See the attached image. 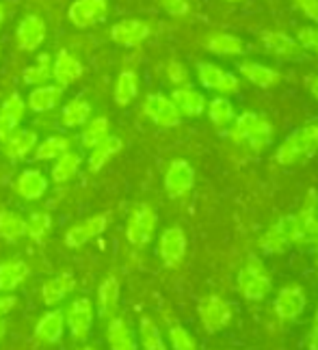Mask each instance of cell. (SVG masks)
Segmentation results:
<instances>
[{"instance_id":"1","label":"cell","mask_w":318,"mask_h":350,"mask_svg":"<svg viewBox=\"0 0 318 350\" xmlns=\"http://www.w3.org/2000/svg\"><path fill=\"white\" fill-rule=\"evenodd\" d=\"M316 150H318V121L303 126L290 134V137L277 147L275 160L282 167H293L297 163L312 158Z\"/></svg>"},{"instance_id":"2","label":"cell","mask_w":318,"mask_h":350,"mask_svg":"<svg viewBox=\"0 0 318 350\" xmlns=\"http://www.w3.org/2000/svg\"><path fill=\"white\" fill-rule=\"evenodd\" d=\"M238 288L247 301H264L273 288V279L258 255H249L238 273Z\"/></svg>"},{"instance_id":"3","label":"cell","mask_w":318,"mask_h":350,"mask_svg":"<svg viewBox=\"0 0 318 350\" xmlns=\"http://www.w3.org/2000/svg\"><path fill=\"white\" fill-rule=\"evenodd\" d=\"M232 137L241 143H247L251 150H264L273 141V124L269 119H264L258 113H243L236 119V126L232 130Z\"/></svg>"},{"instance_id":"4","label":"cell","mask_w":318,"mask_h":350,"mask_svg":"<svg viewBox=\"0 0 318 350\" xmlns=\"http://www.w3.org/2000/svg\"><path fill=\"white\" fill-rule=\"evenodd\" d=\"M113 221V212H98L91 214V217L74 223L72 227H68L63 234V245L68 249H83L85 245H89L91 240L102 236L109 225Z\"/></svg>"},{"instance_id":"5","label":"cell","mask_w":318,"mask_h":350,"mask_svg":"<svg viewBox=\"0 0 318 350\" xmlns=\"http://www.w3.org/2000/svg\"><path fill=\"white\" fill-rule=\"evenodd\" d=\"M158 225V214L150 204H139L132 208L126 223V240L132 247L143 249L150 245Z\"/></svg>"},{"instance_id":"6","label":"cell","mask_w":318,"mask_h":350,"mask_svg":"<svg viewBox=\"0 0 318 350\" xmlns=\"http://www.w3.org/2000/svg\"><path fill=\"white\" fill-rule=\"evenodd\" d=\"M65 329L70 331L74 342H85L89 338L91 329H94L96 320V307L91 303L89 296H78L65 309Z\"/></svg>"},{"instance_id":"7","label":"cell","mask_w":318,"mask_h":350,"mask_svg":"<svg viewBox=\"0 0 318 350\" xmlns=\"http://www.w3.org/2000/svg\"><path fill=\"white\" fill-rule=\"evenodd\" d=\"M197 312H200L202 325L208 333H219L221 329L228 327V322L232 320L234 307H232V303L221 299L219 294H210L200 301Z\"/></svg>"},{"instance_id":"8","label":"cell","mask_w":318,"mask_h":350,"mask_svg":"<svg viewBox=\"0 0 318 350\" xmlns=\"http://www.w3.org/2000/svg\"><path fill=\"white\" fill-rule=\"evenodd\" d=\"M163 186H165V193L171 199H180L184 195H189L191 188L195 186V169L191 167L189 160H184V158L174 160L165 171Z\"/></svg>"},{"instance_id":"9","label":"cell","mask_w":318,"mask_h":350,"mask_svg":"<svg viewBox=\"0 0 318 350\" xmlns=\"http://www.w3.org/2000/svg\"><path fill=\"white\" fill-rule=\"evenodd\" d=\"M109 16V3L106 0H74L68 9V20L76 29H91Z\"/></svg>"},{"instance_id":"10","label":"cell","mask_w":318,"mask_h":350,"mask_svg":"<svg viewBox=\"0 0 318 350\" xmlns=\"http://www.w3.org/2000/svg\"><path fill=\"white\" fill-rule=\"evenodd\" d=\"M158 255L167 268H176L187 255V234L180 225H171L158 240Z\"/></svg>"},{"instance_id":"11","label":"cell","mask_w":318,"mask_h":350,"mask_svg":"<svg viewBox=\"0 0 318 350\" xmlns=\"http://www.w3.org/2000/svg\"><path fill=\"white\" fill-rule=\"evenodd\" d=\"M143 113L148 115L158 128H176L182 121V115L178 113L174 102L167 96H163V93H150L143 102Z\"/></svg>"},{"instance_id":"12","label":"cell","mask_w":318,"mask_h":350,"mask_svg":"<svg viewBox=\"0 0 318 350\" xmlns=\"http://www.w3.org/2000/svg\"><path fill=\"white\" fill-rule=\"evenodd\" d=\"M46 42V22L37 13L24 16L16 29V44L22 52H35Z\"/></svg>"},{"instance_id":"13","label":"cell","mask_w":318,"mask_h":350,"mask_svg":"<svg viewBox=\"0 0 318 350\" xmlns=\"http://www.w3.org/2000/svg\"><path fill=\"white\" fill-rule=\"evenodd\" d=\"M150 33H152L150 24L143 22V20H135V18L119 20L111 26V39L122 48L141 46L145 39L150 37Z\"/></svg>"},{"instance_id":"14","label":"cell","mask_w":318,"mask_h":350,"mask_svg":"<svg viewBox=\"0 0 318 350\" xmlns=\"http://www.w3.org/2000/svg\"><path fill=\"white\" fill-rule=\"evenodd\" d=\"M48 178L42 169H24L20 171V175L13 182V191L16 195L24 201H39L46 193H48Z\"/></svg>"},{"instance_id":"15","label":"cell","mask_w":318,"mask_h":350,"mask_svg":"<svg viewBox=\"0 0 318 350\" xmlns=\"http://www.w3.org/2000/svg\"><path fill=\"white\" fill-rule=\"evenodd\" d=\"M85 74V67L81 63V59L74 57L70 50H59L57 57L52 59V78H55V83L65 89L74 85L76 80H81Z\"/></svg>"},{"instance_id":"16","label":"cell","mask_w":318,"mask_h":350,"mask_svg":"<svg viewBox=\"0 0 318 350\" xmlns=\"http://www.w3.org/2000/svg\"><path fill=\"white\" fill-rule=\"evenodd\" d=\"M308 305V299H306V292H303L299 286H286L280 290V294L275 296V314L280 320H297L301 314H303V309H306Z\"/></svg>"},{"instance_id":"17","label":"cell","mask_w":318,"mask_h":350,"mask_svg":"<svg viewBox=\"0 0 318 350\" xmlns=\"http://www.w3.org/2000/svg\"><path fill=\"white\" fill-rule=\"evenodd\" d=\"M297 219L301 223V232H303L301 245L318 251V193L316 191H310L306 195V201H303Z\"/></svg>"},{"instance_id":"18","label":"cell","mask_w":318,"mask_h":350,"mask_svg":"<svg viewBox=\"0 0 318 350\" xmlns=\"http://www.w3.org/2000/svg\"><path fill=\"white\" fill-rule=\"evenodd\" d=\"M119 296H122V284L115 275H106L96 292V314L104 320H111L117 314Z\"/></svg>"},{"instance_id":"19","label":"cell","mask_w":318,"mask_h":350,"mask_svg":"<svg viewBox=\"0 0 318 350\" xmlns=\"http://www.w3.org/2000/svg\"><path fill=\"white\" fill-rule=\"evenodd\" d=\"M63 333H65V314L57 307L50 309V312H46L42 318H39L33 329L35 340L46 346L59 344L63 340Z\"/></svg>"},{"instance_id":"20","label":"cell","mask_w":318,"mask_h":350,"mask_svg":"<svg viewBox=\"0 0 318 350\" xmlns=\"http://www.w3.org/2000/svg\"><path fill=\"white\" fill-rule=\"evenodd\" d=\"M76 290V277L74 273L70 271H63L55 277L46 279L42 284V290H39V294H42V303L46 307H55L59 305L61 301H65L68 296Z\"/></svg>"},{"instance_id":"21","label":"cell","mask_w":318,"mask_h":350,"mask_svg":"<svg viewBox=\"0 0 318 350\" xmlns=\"http://www.w3.org/2000/svg\"><path fill=\"white\" fill-rule=\"evenodd\" d=\"M24 115H26L24 98L20 93H11V96L0 104V143L7 141L11 134L18 130Z\"/></svg>"},{"instance_id":"22","label":"cell","mask_w":318,"mask_h":350,"mask_svg":"<svg viewBox=\"0 0 318 350\" xmlns=\"http://www.w3.org/2000/svg\"><path fill=\"white\" fill-rule=\"evenodd\" d=\"M31 277V266L22 258H9L0 262V294H13Z\"/></svg>"},{"instance_id":"23","label":"cell","mask_w":318,"mask_h":350,"mask_svg":"<svg viewBox=\"0 0 318 350\" xmlns=\"http://www.w3.org/2000/svg\"><path fill=\"white\" fill-rule=\"evenodd\" d=\"M39 139L37 132L29 130V128H20L11 134L7 141H3V154L9 163H22V160L35 152Z\"/></svg>"},{"instance_id":"24","label":"cell","mask_w":318,"mask_h":350,"mask_svg":"<svg viewBox=\"0 0 318 350\" xmlns=\"http://www.w3.org/2000/svg\"><path fill=\"white\" fill-rule=\"evenodd\" d=\"M262 42L267 46V50H271L273 55L288 59V61H306L308 55L306 50L299 46V42H295L293 37H288L286 33L280 31H267L262 33Z\"/></svg>"},{"instance_id":"25","label":"cell","mask_w":318,"mask_h":350,"mask_svg":"<svg viewBox=\"0 0 318 350\" xmlns=\"http://www.w3.org/2000/svg\"><path fill=\"white\" fill-rule=\"evenodd\" d=\"M197 78L206 89L221 91V93H232L238 91V80L230 72L221 70L219 65L212 63H197Z\"/></svg>"},{"instance_id":"26","label":"cell","mask_w":318,"mask_h":350,"mask_svg":"<svg viewBox=\"0 0 318 350\" xmlns=\"http://www.w3.org/2000/svg\"><path fill=\"white\" fill-rule=\"evenodd\" d=\"M106 342L111 350H139L135 329L124 316H113L106 325Z\"/></svg>"},{"instance_id":"27","label":"cell","mask_w":318,"mask_h":350,"mask_svg":"<svg viewBox=\"0 0 318 350\" xmlns=\"http://www.w3.org/2000/svg\"><path fill=\"white\" fill-rule=\"evenodd\" d=\"M61 98H63V89L59 85H39L29 93L26 106H29L33 113L44 115V113L55 111L61 104Z\"/></svg>"},{"instance_id":"28","label":"cell","mask_w":318,"mask_h":350,"mask_svg":"<svg viewBox=\"0 0 318 350\" xmlns=\"http://www.w3.org/2000/svg\"><path fill=\"white\" fill-rule=\"evenodd\" d=\"M122 150H124V141L119 137H115V134H109V137H106L98 147H94V150L89 152L87 171L89 173H100Z\"/></svg>"},{"instance_id":"29","label":"cell","mask_w":318,"mask_h":350,"mask_svg":"<svg viewBox=\"0 0 318 350\" xmlns=\"http://www.w3.org/2000/svg\"><path fill=\"white\" fill-rule=\"evenodd\" d=\"M169 100L174 102L180 115L187 117H200L206 111V98L193 87H176Z\"/></svg>"},{"instance_id":"30","label":"cell","mask_w":318,"mask_h":350,"mask_svg":"<svg viewBox=\"0 0 318 350\" xmlns=\"http://www.w3.org/2000/svg\"><path fill=\"white\" fill-rule=\"evenodd\" d=\"M111 134V121L109 117H91L87 124L83 126L81 134H78V143H81L83 150H94L98 147L106 137Z\"/></svg>"},{"instance_id":"31","label":"cell","mask_w":318,"mask_h":350,"mask_svg":"<svg viewBox=\"0 0 318 350\" xmlns=\"http://www.w3.org/2000/svg\"><path fill=\"white\" fill-rule=\"evenodd\" d=\"M91 104L83 98V96H78V98H74L72 102H68L61 109V115H59V119H61V126L63 128H83L87 121L91 119Z\"/></svg>"},{"instance_id":"32","label":"cell","mask_w":318,"mask_h":350,"mask_svg":"<svg viewBox=\"0 0 318 350\" xmlns=\"http://www.w3.org/2000/svg\"><path fill=\"white\" fill-rule=\"evenodd\" d=\"M70 150H72V141L68 137H63V134H50V137L37 143L33 158H35V163H46V160L55 163L59 156H63Z\"/></svg>"},{"instance_id":"33","label":"cell","mask_w":318,"mask_h":350,"mask_svg":"<svg viewBox=\"0 0 318 350\" xmlns=\"http://www.w3.org/2000/svg\"><path fill=\"white\" fill-rule=\"evenodd\" d=\"M81 167H83V156L70 150L55 160V165L50 169V180L55 184H68L72 178H76Z\"/></svg>"},{"instance_id":"34","label":"cell","mask_w":318,"mask_h":350,"mask_svg":"<svg viewBox=\"0 0 318 350\" xmlns=\"http://www.w3.org/2000/svg\"><path fill=\"white\" fill-rule=\"evenodd\" d=\"M139 96V78L137 72L132 70H124L117 76V83L113 89V100L117 106H128L135 102V98Z\"/></svg>"},{"instance_id":"35","label":"cell","mask_w":318,"mask_h":350,"mask_svg":"<svg viewBox=\"0 0 318 350\" xmlns=\"http://www.w3.org/2000/svg\"><path fill=\"white\" fill-rule=\"evenodd\" d=\"M26 236V219L13 210H0V240L18 242Z\"/></svg>"},{"instance_id":"36","label":"cell","mask_w":318,"mask_h":350,"mask_svg":"<svg viewBox=\"0 0 318 350\" xmlns=\"http://www.w3.org/2000/svg\"><path fill=\"white\" fill-rule=\"evenodd\" d=\"M241 74L249 80V83H254L262 89H269L273 85L280 83V72L277 70H271V67L267 65H262V63H241Z\"/></svg>"},{"instance_id":"37","label":"cell","mask_w":318,"mask_h":350,"mask_svg":"<svg viewBox=\"0 0 318 350\" xmlns=\"http://www.w3.org/2000/svg\"><path fill=\"white\" fill-rule=\"evenodd\" d=\"M52 232V217L46 210H35L26 219V236L37 245H46V240Z\"/></svg>"},{"instance_id":"38","label":"cell","mask_w":318,"mask_h":350,"mask_svg":"<svg viewBox=\"0 0 318 350\" xmlns=\"http://www.w3.org/2000/svg\"><path fill=\"white\" fill-rule=\"evenodd\" d=\"M50 78H52V57L48 52L39 55L37 61L29 67H24V72H22V80L31 87L46 85V80H50Z\"/></svg>"},{"instance_id":"39","label":"cell","mask_w":318,"mask_h":350,"mask_svg":"<svg viewBox=\"0 0 318 350\" xmlns=\"http://www.w3.org/2000/svg\"><path fill=\"white\" fill-rule=\"evenodd\" d=\"M206 50L212 52V55H219V57H236V55H243L245 46L238 37L223 33V35L210 37L206 42Z\"/></svg>"},{"instance_id":"40","label":"cell","mask_w":318,"mask_h":350,"mask_svg":"<svg viewBox=\"0 0 318 350\" xmlns=\"http://www.w3.org/2000/svg\"><path fill=\"white\" fill-rule=\"evenodd\" d=\"M139 335L143 350H167V344L163 340V333L156 322L150 316H141L139 320Z\"/></svg>"},{"instance_id":"41","label":"cell","mask_w":318,"mask_h":350,"mask_svg":"<svg viewBox=\"0 0 318 350\" xmlns=\"http://www.w3.org/2000/svg\"><path fill=\"white\" fill-rule=\"evenodd\" d=\"M208 117L217 128H225L234 119V106L228 98H215L208 106Z\"/></svg>"},{"instance_id":"42","label":"cell","mask_w":318,"mask_h":350,"mask_svg":"<svg viewBox=\"0 0 318 350\" xmlns=\"http://www.w3.org/2000/svg\"><path fill=\"white\" fill-rule=\"evenodd\" d=\"M273 227L290 242V245H301L303 242V232H301V223L297 219V214H286V217H282Z\"/></svg>"},{"instance_id":"43","label":"cell","mask_w":318,"mask_h":350,"mask_svg":"<svg viewBox=\"0 0 318 350\" xmlns=\"http://www.w3.org/2000/svg\"><path fill=\"white\" fill-rule=\"evenodd\" d=\"M260 249L267 253V255H282L290 249V242L275 230V227H271L269 232H264L262 238H260Z\"/></svg>"},{"instance_id":"44","label":"cell","mask_w":318,"mask_h":350,"mask_svg":"<svg viewBox=\"0 0 318 350\" xmlns=\"http://www.w3.org/2000/svg\"><path fill=\"white\" fill-rule=\"evenodd\" d=\"M169 342H171V348L174 350H200L197 348V342L193 340V335L182 325H171Z\"/></svg>"},{"instance_id":"45","label":"cell","mask_w":318,"mask_h":350,"mask_svg":"<svg viewBox=\"0 0 318 350\" xmlns=\"http://www.w3.org/2000/svg\"><path fill=\"white\" fill-rule=\"evenodd\" d=\"M297 42L303 50H312L318 55V29L306 26V29H299L297 33Z\"/></svg>"},{"instance_id":"46","label":"cell","mask_w":318,"mask_h":350,"mask_svg":"<svg viewBox=\"0 0 318 350\" xmlns=\"http://www.w3.org/2000/svg\"><path fill=\"white\" fill-rule=\"evenodd\" d=\"M156 3L161 5V9L167 11L169 16H176V18L187 16V13L191 11L189 0H156Z\"/></svg>"},{"instance_id":"47","label":"cell","mask_w":318,"mask_h":350,"mask_svg":"<svg viewBox=\"0 0 318 350\" xmlns=\"http://www.w3.org/2000/svg\"><path fill=\"white\" fill-rule=\"evenodd\" d=\"M167 78L174 83L176 87H180V85H187V80H189V72H187V67H184L180 61H171L169 65H167Z\"/></svg>"},{"instance_id":"48","label":"cell","mask_w":318,"mask_h":350,"mask_svg":"<svg viewBox=\"0 0 318 350\" xmlns=\"http://www.w3.org/2000/svg\"><path fill=\"white\" fill-rule=\"evenodd\" d=\"M297 7L306 13V18L318 24V0H297Z\"/></svg>"},{"instance_id":"49","label":"cell","mask_w":318,"mask_h":350,"mask_svg":"<svg viewBox=\"0 0 318 350\" xmlns=\"http://www.w3.org/2000/svg\"><path fill=\"white\" fill-rule=\"evenodd\" d=\"M18 305V296L16 294H0V320L7 314H11Z\"/></svg>"},{"instance_id":"50","label":"cell","mask_w":318,"mask_h":350,"mask_svg":"<svg viewBox=\"0 0 318 350\" xmlns=\"http://www.w3.org/2000/svg\"><path fill=\"white\" fill-rule=\"evenodd\" d=\"M310 350H318V305H316V314L312 322V333H310Z\"/></svg>"},{"instance_id":"51","label":"cell","mask_w":318,"mask_h":350,"mask_svg":"<svg viewBox=\"0 0 318 350\" xmlns=\"http://www.w3.org/2000/svg\"><path fill=\"white\" fill-rule=\"evenodd\" d=\"M310 91H312V96H314V98L318 100V76H316V78L312 80V85H310Z\"/></svg>"},{"instance_id":"52","label":"cell","mask_w":318,"mask_h":350,"mask_svg":"<svg viewBox=\"0 0 318 350\" xmlns=\"http://www.w3.org/2000/svg\"><path fill=\"white\" fill-rule=\"evenodd\" d=\"M5 20H7V11H5V5L0 3V29H3V24H5Z\"/></svg>"},{"instance_id":"53","label":"cell","mask_w":318,"mask_h":350,"mask_svg":"<svg viewBox=\"0 0 318 350\" xmlns=\"http://www.w3.org/2000/svg\"><path fill=\"white\" fill-rule=\"evenodd\" d=\"M5 335H7V322H5V320H0V342L5 340Z\"/></svg>"},{"instance_id":"54","label":"cell","mask_w":318,"mask_h":350,"mask_svg":"<svg viewBox=\"0 0 318 350\" xmlns=\"http://www.w3.org/2000/svg\"><path fill=\"white\" fill-rule=\"evenodd\" d=\"M78 350H98V348H94V346H83V348H78Z\"/></svg>"},{"instance_id":"55","label":"cell","mask_w":318,"mask_h":350,"mask_svg":"<svg viewBox=\"0 0 318 350\" xmlns=\"http://www.w3.org/2000/svg\"><path fill=\"white\" fill-rule=\"evenodd\" d=\"M230 3H243V0H230Z\"/></svg>"}]
</instances>
